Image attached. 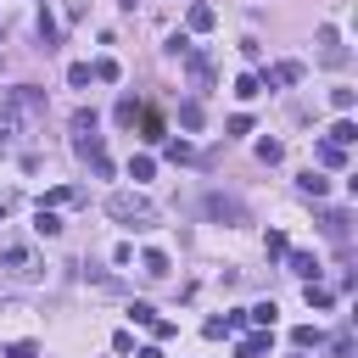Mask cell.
Masks as SVG:
<instances>
[{
	"label": "cell",
	"instance_id": "cell-10",
	"mask_svg": "<svg viewBox=\"0 0 358 358\" xmlns=\"http://www.w3.org/2000/svg\"><path fill=\"white\" fill-rule=\"evenodd\" d=\"M185 22H190V34H207V28H213V22H218V11H213V6H201V0H196V6H190V11H185Z\"/></svg>",
	"mask_w": 358,
	"mask_h": 358
},
{
	"label": "cell",
	"instance_id": "cell-11",
	"mask_svg": "<svg viewBox=\"0 0 358 358\" xmlns=\"http://www.w3.org/2000/svg\"><path fill=\"white\" fill-rule=\"evenodd\" d=\"M78 201H84V190H78V185H56L39 207H78Z\"/></svg>",
	"mask_w": 358,
	"mask_h": 358
},
{
	"label": "cell",
	"instance_id": "cell-12",
	"mask_svg": "<svg viewBox=\"0 0 358 358\" xmlns=\"http://www.w3.org/2000/svg\"><path fill=\"white\" fill-rule=\"evenodd\" d=\"M347 224H352V218H347V213H336V207H330V213H319V229H324L330 241H347Z\"/></svg>",
	"mask_w": 358,
	"mask_h": 358
},
{
	"label": "cell",
	"instance_id": "cell-37",
	"mask_svg": "<svg viewBox=\"0 0 358 358\" xmlns=\"http://www.w3.org/2000/svg\"><path fill=\"white\" fill-rule=\"evenodd\" d=\"M6 358H39V347H34V341H11V347H6Z\"/></svg>",
	"mask_w": 358,
	"mask_h": 358
},
{
	"label": "cell",
	"instance_id": "cell-39",
	"mask_svg": "<svg viewBox=\"0 0 358 358\" xmlns=\"http://www.w3.org/2000/svg\"><path fill=\"white\" fill-rule=\"evenodd\" d=\"M0 218H6V201H0Z\"/></svg>",
	"mask_w": 358,
	"mask_h": 358
},
{
	"label": "cell",
	"instance_id": "cell-30",
	"mask_svg": "<svg viewBox=\"0 0 358 358\" xmlns=\"http://www.w3.org/2000/svg\"><path fill=\"white\" fill-rule=\"evenodd\" d=\"M263 252H268V257H285V252H291V241H285L280 229H268V241H263Z\"/></svg>",
	"mask_w": 358,
	"mask_h": 358
},
{
	"label": "cell",
	"instance_id": "cell-3",
	"mask_svg": "<svg viewBox=\"0 0 358 358\" xmlns=\"http://www.w3.org/2000/svg\"><path fill=\"white\" fill-rule=\"evenodd\" d=\"M39 274H45V263L34 257V246H28V241H0V280L28 285V280H39Z\"/></svg>",
	"mask_w": 358,
	"mask_h": 358
},
{
	"label": "cell",
	"instance_id": "cell-29",
	"mask_svg": "<svg viewBox=\"0 0 358 358\" xmlns=\"http://www.w3.org/2000/svg\"><path fill=\"white\" fill-rule=\"evenodd\" d=\"M168 157H173V162H196V145H190V140H168Z\"/></svg>",
	"mask_w": 358,
	"mask_h": 358
},
{
	"label": "cell",
	"instance_id": "cell-33",
	"mask_svg": "<svg viewBox=\"0 0 358 358\" xmlns=\"http://www.w3.org/2000/svg\"><path fill=\"white\" fill-rule=\"evenodd\" d=\"M129 319H134V324H151L157 308H151V302H129Z\"/></svg>",
	"mask_w": 358,
	"mask_h": 358
},
{
	"label": "cell",
	"instance_id": "cell-26",
	"mask_svg": "<svg viewBox=\"0 0 358 358\" xmlns=\"http://www.w3.org/2000/svg\"><path fill=\"white\" fill-rule=\"evenodd\" d=\"M67 84H73V90H90V62H73V67H67Z\"/></svg>",
	"mask_w": 358,
	"mask_h": 358
},
{
	"label": "cell",
	"instance_id": "cell-2",
	"mask_svg": "<svg viewBox=\"0 0 358 358\" xmlns=\"http://www.w3.org/2000/svg\"><path fill=\"white\" fill-rule=\"evenodd\" d=\"M106 213H112L123 229H157V207H151L145 196H134V190H112V196H106Z\"/></svg>",
	"mask_w": 358,
	"mask_h": 358
},
{
	"label": "cell",
	"instance_id": "cell-18",
	"mask_svg": "<svg viewBox=\"0 0 358 358\" xmlns=\"http://www.w3.org/2000/svg\"><path fill=\"white\" fill-rule=\"evenodd\" d=\"M319 162H324V168H347V145L324 140V145H319Z\"/></svg>",
	"mask_w": 358,
	"mask_h": 358
},
{
	"label": "cell",
	"instance_id": "cell-16",
	"mask_svg": "<svg viewBox=\"0 0 358 358\" xmlns=\"http://www.w3.org/2000/svg\"><path fill=\"white\" fill-rule=\"evenodd\" d=\"M140 274H151V280H162V274H168V252H157V246H151V252L140 257Z\"/></svg>",
	"mask_w": 358,
	"mask_h": 358
},
{
	"label": "cell",
	"instance_id": "cell-19",
	"mask_svg": "<svg viewBox=\"0 0 358 358\" xmlns=\"http://www.w3.org/2000/svg\"><path fill=\"white\" fill-rule=\"evenodd\" d=\"M296 190H302V196H324V190H330V179H324V173H313V168H308V173H302V179H296Z\"/></svg>",
	"mask_w": 358,
	"mask_h": 358
},
{
	"label": "cell",
	"instance_id": "cell-17",
	"mask_svg": "<svg viewBox=\"0 0 358 358\" xmlns=\"http://www.w3.org/2000/svg\"><path fill=\"white\" fill-rule=\"evenodd\" d=\"M319 341H324L319 324H296V330H291V347H296V352H308V347H319Z\"/></svg>",
	"mask_w": 358,
	"mask_h": 358
},
{
	"label": "cell",
	"instance_id": "cell-4",
	"mask_svg": "<svg viewBox=\"0 0 358 358\" xmlns=\"http://www.w3.org/2000/svg\"><path fill=\"white\" fill-rule=\"evenodd\" d=\"M319 62H324V67H347V45H341V34H336L330 22L319 28Z\"/></svg>",
	"mask_w": 358,
	"mask_h": 358
},
{
	"label": "cell",
	"instance_id": "cell-23",
	"mask_svg": "<svg viewBox=\"0 0 358 358\" xmlns=\"http://www.w3.org/2000/svg\"><path fill=\"white\" fill-rule=\"evenodd\" d=\"M112 117H117V123H123V129H134V117H140V101H134V95H123V101H117V112H112Z\"/></svg>",
	"mask_w": 358,
	"mask_h": 358
},
{
	"label": "cell",
	"instance_id": "cell-28",
	"mask_svg": "<svg viewBox=\"0 0 358 358\" xmlns=\"http://www.w3.org/2000/svg\"><path fill=\"white\" fill-rule=\"evenodd\" d=\"M330 140H336V145H352V140H358V129H352V117H341V123L330 129Z\"/></svg>",
	"mask_w": 358,
	"mask_h": 358
},
{
	"label": "cell",
	"instance_id": "cell-35",
	"mask_svg": "<svg viewBox=\"0 0 358 358\" xmlns=\"http://www.w3.org/2000/svg\"><path fill=\"white\" fill-rule=\"evenodd\" d=\"M352 101H358L352 90H330V106H336V112H352Z\"/></svg>",
	"mask_w": 358,
	"mask_h": 358
},
{
	"label": "cell",
	"instance_id": "cell-21",
	"mask_svg": "<svg viewBox=\"0 0 358 358\" xmlns=\"http://www.w3.org/2000/svg\"><path fill=\"white\" fill-rule=\"evenodd\" d=\"M302 296H308V308H330V302H336V296H330L319 280H302Z\"/></svg>",
	"mask_w": 358,
	"mask_h": 358
},
{
	"label": "cell",
	"instance_id": "cell-31",
	"mask_svg": "<svg viewBox=\"0 0 358 358\" xmlns=\"http://www.w3.org/2000/svg\"><path fill=\"white\" fill-rule=\"evenodd\" d=\"M257 157H263V162H280L285 145H280V140H257Z\"/></svg>",
	"mask_w": 358,
	"mask_h": 358
},
{
	"label": "cell",
	"instance_id": "cell-1",
	"mask_svg": "<svg viewBox=\"0 0 358 358\" xmlns=\"http://www.w3.org/2000/svg\"><path fill=\"white\" fill-rule=\"evenodd\" d=\"M39 117H45V90H34V84L6 90V95H0V151H6L11 140H22V129L39 123Z\"/></svg>",
	"mask_w": 358,
	"mask_h": 358
},
{
	"label": "cell",
	"instance_id": "cell-8",
	"mask_svg": "<svg viewBox=\"0 0 358 358\" xmlns=\"http://www.w3.org/2000/svg\"><path fill=\"white\" fill-rule=\"evenodd\" d=\"M285 263H291L296 280H319V257L313 252H285Z\"/></svg>",
	"mask_w": 358,
	"mask_h": 358
},
{
	"label": "cell",
	"instance_id": "cell-24",
	"mask_svg": "<svg viewBox=\"0 0 358 358\" xmlns=\"http://www.w3.org/2000/svg\"><path fill=\"white\" fill-rule=\"evenodd\" d=\"M95 123H101L95 106H78V112H73V134H95Z\"/></svg>",
	"mask_w": 358,
	"mask_h": 358
},
{
	"label": "cell",
	"instance_id": "cell-14",
	"mask_svg": "<svg viewBox=\"0 0 358 358\" xmlns=\"http://www.w3.org/2000/svg\"><path fill=\"white\" fill-rule=\"evenodd\" d=\"M34 34H39V45H45V50H56V39H62V34H56V17H50V11H39Z\"/></svg>",
	"mask_w": 358,
	"mask_h": 358
},
{
	"label": "cell",
	"instance_id": "cell-6",
	"mask_svg": "<svg viewBox=\"0 0 358 358\" xmlns=\"http://www.w3.org/2000/svg\"><path fill=\"white\" fill-rule=\"evenodd\" d=\"M207 218H218V224H246V207L235 201V196H207Z\"/></svg>",
	"mask_w": 358,
	"mask_h": 358
},
{
	"label": "cell",
	"instance_id": "cell-9",
	"mask_svg": "<svg viewBox=\"0 0 358 358\" xmlns=\"http://www.w3.org/2000/svg\"><path fill=\"white\" fill-rule=\"evenodd\" d=\"M268 341H274L268 330H252V336H246V341L235 347V358H268Z\"/></svg>",
	"mask_w": 358,
	"mask_h": 358
},
{
	"label": "cell",
	"instance_id": "cell-27",
	"mask_svg": "<svg viewBox=\"0 0 358 358\" xmlns=\"http://www.w3.org/2000/svg\"><path fill=\"white\" fill-rule=\"evenodd\" d=\"M179 123H185V129H201V101H185V106H179Z\"/></svg>",
	"mask_w": 358,
	"mask_h": 358
},
{
	"label": "cell",
	"instance_id": "cell-32",
	"mask_svg": "<svg viewBox=\"0 0 358 358\" xmlns=\"http://www.w3.org/2000/svg\"><path fill=\"white\" fill-rule=\"evenodd\" d=\"M151 173H157L151 157H134V162H129V179H151Z\"/></svg>",
	"mask_w": 358,
	"mask_h": 358
},
{
	"label": "cell",
	"instance_id": "cell-5",
	"mask_svg": "<svg viewBox=\"0 0 358 358\" xmlns=\"http://www.w3.org/2000/svg\"><path fill=\"white\" fill-rule=\"evenodd\" d=\"M179 62L190 67V84H196V90H213V62H207L196 45H185V50H179Z\"/></svg>",
	"mask_w": 358,
	"mask_h": 358
},
{
	"label": "cell",
	"instance_id": "cell-13",
	"mask_svg": "<svg viewBox=\"0 0 358 358\" xmlns=\"http://www.w3.org/2000/svg\"><path fill=\"white\" fill-rule=\"evenodd\" d=\"M241 324H246V313H224V319H207L201 330H207V336L218 341V336H229V330H241Z\"/></svg>",
	"mask_w": 358,
	"mask_h": 358
},
{
	"label": "cell",
	"instance_id": "cell-7",
	"mask_svg": "<svg viewBox=\"0 0 358 358\" xmlns=\"http://www.w3.org/2000/svg\"><path fill=\"white\" fill-rule=\"evenodd\" d=\"M296 78H302V62H274L257 84H296Z\"/></svg>",
	"mask_w": 358,
	"mask_h": 358
},
{
	"label": "cell",
	"instance_id": "cell-20",
	"mask_svg": "<svg viewBox=\"0 0 358 358\" xmlns=\"http://www.w3.org/2000/svg\"><path fill=\"white\" fill-rule=\"evenodd\" d=\"M34 229H39V235H62V218H56V207H39V213H34Z\"/></svg>",
	"mask_w": 358,
	"mask_h": 358
},
{
	"label": "cell",
	"instance_id": "cell-22",
	"mask_svg": "<svg viewBox=\"0 0 358 358\" xmlns=\"http://www.w3.org/2000/svg\"><path fill=\"white\" fill-rule=\"evenodd\" d=\"M274 313H280L274 302H257V308H246V319H252L257 330H274Z\"/></svg>",
	"mask_w": 358,
	"mask_h": 358
},
{
	"label": "cell",
	"instance_id": "cell-34",
	"mask_svg": "<svg viewBox=\"0 0 358 358\" xmlns=\"http://www.w3.org/2000/svg\"><path fill=\"white\" fill-rule=\"evenodd\" d=\"M145 330H151V336H157V341H173V336H179V324H168V319H151V324H145Z\"/></svg>",
	"mask_w": 358,
	"mask_h": 358
},
{
	"label": "cell",
	"instance_id": "cell-25",
	"mask_svg": "<svg viewBox=\"0 0 358 358\" xmlns=\"http://www.w3.org/2000/svg\"><path fill=\"white\" fill-rule=\"evenodd\" d=\"M235 95H241V101H252V95H263V84H257V73H241V78H235Z\"/></svg>",
	"mask_w": 358,
	"mask_h": 358
},
{
	"label": "cell",
	"instance_id": "cell-36",
	"mask_svg": "<svg viewBox=\"0 0 358 358\" xmlns=\"http://www.w3.org/2000/svg\"><path fill=\"white\" fill-rule=\"evenodd\" d=\"M140 140H162V117H140Z\"/></svg>",
	"mask_w": 358,
	"mask_h": 358
},
{
	"label": "cell",
	"instance_id": "cell-38",
	"mask_svg": "<svg viewBox=\"0 0 358 358\" xmlns=\"http://www.w3.org/2000/svg\"><path fill=\"white\" fill-rule=\"evenodd\" d=\"M134 358H162V347H140V352H134Z\"/></svg>",
	"mask_w": 358,
	"mask_h": 358
},
{
	"label": "cell",
	"instance_id": "cell-15",
	"mask_svg": "<svg viewBox=\"0 0 358 358\" xmlns=\"http://www.w3.org/2000/svg\"><path fill=\"white\" fill-rule=\"evenodd\" d=\"M90 78H95V84H117V78H123V67H117L112 56H101V62L90 67Z\"/></svg>",
	"mask_w": 358,
	"mask_h": 358
}]
</instances>
